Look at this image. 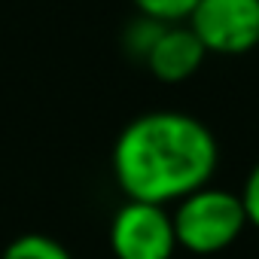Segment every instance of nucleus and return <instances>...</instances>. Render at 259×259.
<instances>
[{"instance_id": "1", "label": "nucleus", "mask_w": 259, "mask_h": 259, "mask_svg": "<svg viewBox=\"0 0 259 259\" xmlns=\"http://www.w3.org/2000/svg\"><path fill=\"white\" fill-rule=\"evenodd\" d=\"M217 138L180 110L132 119L113 147V177L128 201L171 204L207 186L217 171Z\"/></svg>"}, {"instance_id": "2", "label": "nucleus", "mask_w": 259, "mask_h": 259, "mask_svg": "<svg viewBox=\"0 0 259 259\" xmlns=\"http://www.w3.org/2000/svg\"><path fill=\"white\" fill-rule=\"evenodd\" d=\"M171 220H174L177 247L195 256L223 253L241 238L247 226L241 195L229 189H213V186H204L186 195L183 201H177V210L171 213Z\"/></svg>"}, {"instance_id": "3", "label": "nucleus", "mask_w": 259, "mask_h": 259, "mask_svg": "<svg viewBox=\"0 0 259 259\" xmlns=\"http://www.w3.org/2000/svg\"><path fill=\"white\" fill-rule=\"evenodd\" d=\"M110 250L116 259H171L180 250L171 213L162 204L125 201L110 223Z\"/></svg>"}, {"instance_id": "4", "label": "nucleus", "mask_w": 259, "mask_h": 259, "mask_svg": "<svg viewBox=\"0 0 259 259\" xmlns=\"http://www.w3.org/2000/svg\"><path fill=\"white\" fill-rule=\"evenodd\" d=\"M189 28L207 52H250L259 46V0H198Z\"/></svg>"}, {"instance_id": "5", "label": "nucleus", "mask_w": 259, "mask_h": 259, "mask_svg": "<svg viewBox=\"0 0 259 259\" xmlns=\"http://www.w3.org/2000/svg\"><path fill=\"white\" fill-rule=\"evenodd\" d=\"M207 49L201 46V40L192 34V28H180V25H165L162 34L156 37V43L150 46L147 67L165 79V82H180L186 76H192L201 61H204Z\"/></svg>"}, {"instance_id": "6", "label": "nucleus", "mask_w": 259, "mask_h": 259, "mask_svg": "<svg viewBox=\"0 0 259 259\" xmlns=\"http://www.w3.org/2000/svg\"><path fill=\"white\" fill-rule=\"evenodd\" d=\"M0 259H73V256L55 238L31 232V235H19L16 241H10Z\"/></svg>"}, {"instance_id": "7", "label": "nucleus", "mask_w": 259, "mask_h": 259, "mask_svg": "<svg viewBox=\"0 0 259 259\" xmlns=\"http://www.w3.org/2000/svg\"><path fill=\"white\" fill-rule=\"evenodd\" d=\"M135 7L153 22L174 25V22L192 16V10L198 7V0H135Z\"/></svg>"}, {"instance_id": "8", "label": "nucleus", "mask_w": 259, "mask_h": 259, "mask_svg": "<svg viewBox=\"0 0 259 259\" xmlns=\"http://www.w3.org/2000/svg\"><path fill=\"white\" fill-rule=\"evenodd\" d=\"M241 204H244V213H247V226L259 229V162L253 165V171H250L247 180H244Z\"/></svg>"}]
</instances>
